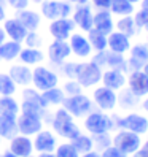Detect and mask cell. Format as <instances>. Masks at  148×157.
Segmentation results:
<instances>
[{"mask_svg": "<svg viewBox=\"0 0 148 157\" xmlns=\"http://www.w3.org/2000/svg\"><path fill=\"white\" fill-rule=\"evenodd\" d=\"M50 124H51L53 132L67 141L77 138L81 133V128L75 122V117L62 106H58V109H54V113L51 114V119H50Z\"/></svg>", "mask_w": 148, "mask_h": 157, "instance_id": "obj_1", "label": "cell"}, {"mask_svg": "<svg viewBox=\"0 0 148 157\" xmlns=\"http://www.w3.org/2000/svg\"><path fill=\"white\" fill-rule=\"evenodd\" d=\"M83 127L89 135H97V133H105V132H113L115 130V121L113 116L105 111H92L83 117Z\"/></svg>", "mask_w": 148, "mask_h": 157, "instance_id": "obj_2", "label": "cell"}, {"mask_svg": "<svg viewBox=\"0 0 148 157\" xmlns=\"http://www.w3.org/2000/svg\"><path fill=\"white\" fill-rule=\"evenodd\" d=\"M115 121V130L126 128L137 135L148 133V117L137 111H127L126 114H112Z\"/></svg>", "mask_w": 148, "mask_h": 157, "instance_id": "obj_3", "label": "cell"}, {"mask_svg": "<svg viewBox=\"0 0 148 157\" xmlns=\"http://www.w3.org/2000/svg\"><path fill=\"white\" fill-rule=\"evenodd\" d=\"M61 106L64 109H67L75 119H83L86 114H89L92 109H94L91 97L86 95L85 92L77 94V95H66Z\"/></svg>", "mask_w": 148, "mask_h": 157, "instance_id": "obj_4", "label": "cell"}, {"mask_svg": "<svg viewBox=\"0 0 148 157\" xmlns=\"http://www.w3.org/2000/svg\"><path fill=\"white\" fill-rule=\"evenodd\" d=\"M102 68L96 65L92 60L89 62H78L77 67V76L75 79L81 84L83 89H92L96 87L100 79H102Z\"/></svg>", "mask_w": 148, "mask_h": 157, "instance_id": "obj_5", "label": "cell"}, {"mask_svg": "<svg viewBox=\"0 0 148 157\" xmlns=\"http://www.w3.org/2000/svg\"><path fill=\"white\" fill-rule=\"evenodd\" d=\"M56 86H59V75L54 68L45 67L42 63L32 68V87L43 92Z\"/></svg>", "mask_w": 148, "mask_h": 157, "instance_id": "obj_6", "label": "cell"}, {"mask_svg": "<svg viewBox=\"0 0 148 157\" xmlns=\"http://www.w3.org/2000/svg\"><path fill=\"white\" fill-rule=\"evenodd\" d=\"M142 144V135H137L126 128H118L113 133V146L118 147L126 155L137 154L138 147Z\"/></svg>", "mask_w": 148, "mask_h": 157, "instance_id": "obj_7", "label": "cell"}, {"mask_svg": "<svg viewBox=\"0 0 148 157\" xmlns=\"http://www.w3.org/2000/svg\"><path fill=\"white\" fill-rule=\"evenodd\" d=\"M116 94H118L116 90L105 87L104 84L92 87V94H91L92 105L100 111L113 113L116 109Z\"/></svg>", "mask_w": 148, "mask_h": 157, "instance_id": "obj_8", "label": "cell"}, {"mask_svg": "<svg viewBox=\"0 0 148 157\" xmlns=\"http://www.w3.org/2000/svg\"><path fill=\"white\" fill-rule=\"evenodd\" d=\"M73 13V5L67 0H43L40 3V14L48 21L58 17H70Z\"/></svg>", "mask_w": 148, "mask_h": 157, "instance_id": "obj_9", "label": "cell"}, {"mask_svg": "<svg viewBox=\"0 0 148 157\" xmlns=\"http://www.w3.org/2000/svg\"><path fill=\"white\" fill-rule=\"evenodd\" d=\"M16 121H18V130H19V133L27 135V136H34L45 127V119L38 114H32V113L19 111Z\"/></svg>", "mask_w": 148, "mask_h": 157, "instance_id": "obj_10", "label": "cell"}, {"mask_svg": "<svg viewBox=\"0 0 148 157\" xmlns=\"http://www.w3.org/2000/svg\"><path fill=\"white\" fill-rule=\"evenodd\" d=\"M48 60L53 67L59 68L72 56V49L67 40H53L48 44Z\"/></svg>", "mask_w": 148, "mask_h": 157, "instance_id": "obj_11", "label": "cell"}, {"mask_svg": "<svg viewBox=\"0 0 148 157\" xmlns=\"http://www.w3.org/2000/svg\"><path fill=\"white\" fill-rule=\"evenodd\" d=\"M146 62H148V44L146 43L131 44L129 57L126 59V75L134 70H142Z\"/></svg>", "mask_w": 148, "mask_h": 157, "instance_id": "obj_12", "label": "cell"}, {"mask_svg": "<svg viewBox=\"0 0 148 157\" xmlns=\"http://www.w3.org/2000/svg\"><path fill=\"white\" fill-rule=\"evenodd\" d=\"M32 141H34V149L37 154L38 152H54V149L58 146V135L53 130H50V128L43 127L38 133L34 135Z\"/></svg>", "mask_w": 148, "mask_h": 157, "instance_id": "obj_13", "label": "cell"}, {"mask_svg": "<svg viewBox=\"0 0 148 157\" xmlns=\"http://www.w3.org/2000/svg\"><path fill=\"white\" fill-rule=\"evenodd\" d=\"M48 32L54 40H69L70 35L75 32V22L72 17H58L50 21Z\"/></svg>", "mask_w": 148, "mask_h": 157, "instance_id": "obj_14", "label": "cell"}, {"mask_svg": "<svg viewBox=\"0 0 148 157\" xmlns=\"http://www.w3.org/2000/svg\"><path fill=\"white\" fill-rule=\"evenodd\" d=\"M126 87L135 94L138 98H143L148 95V76L143 70H134L127 73Z\"/></svg>", "mask_w": 148, "mask_h": 157, "instance_id": "obj_15", "label": "cell"}, {"mask_svg": "<svg viewBox=\"0 0 148 157\" xmlns=\"http://www.w3.org/2000/svg\"><path fill=\"white\" fill-rule=\"evenodd\" d=\"M72 21L75 22V27H78L83 32H89L92 29V21H94V11L92 8L85 3V5H77V8H73L72 13Z\"/></svg>", "mask_w": 148, "mask_h": 157, "instance_id": "obj_16", "label": "cell"}, {"mask_svg": "<svg viewBox=\"0 0 148 157\" xmlns=\"http://www.w3.org/2000/svg\"><path fill=\"white\" fill-rule=\"evenodd\" d=\"M8 149L18 157H29V155H34L35 152L32 138L27 135H21V133H18L8 141Z\"/></svg>", "mask_w": 148, "mask_h": 157, "instance_id": "obj_17", "label": "cell"}, {"mask_svg": "<svg viewBox=\"0 0 148 157\" xmlns=\"http://www.w3.org/2000/svg\"><path fill=\"white\" fill-rule=\"evenodd\" d=\"M100 82L105 86L110 87L113 90H121L123 87H126V82H127V75L123 70H116V68H105L102 71V79Z\"/></svg>", "mask_w": 148, "mask_h": 157, "instance_id": "obj_18", "label": "cell"}, {"mask_svg": "<svg viewBox=\"0 0 148 157\" xmlns=\"http://www.w3.org/2000/svg\"><path fill=\"white\" fill-rule=\"evenodd\" d=\"M67 41L70 44V49H72L73 56L81 57V59H86V57H89L91 54H92V48H91L89 40H88L86 35L73 32Z\"/></svg>", "mask_w": 148, "mask_h": 157, "instance_id": "obj_19", "label": "cell"}, {"mask_svg": "<svg viewBox=\"0 0 148 157\" xmlns=\"http://www.w3.org/2000/svg\"><path fill=\"white\" fill-rule=\"evenodd\" d=\"M107 49L118 54H126L131 49V38L121 32L113 30L107 35Z\"/></svg>", "mask_w": 148, "mask_h": 157, "instance_id": "obj_20", "label": "cell"}, {"mask_svg": "<svg viewBox=\"0 0 148 157\" xmlns=\"http://www.w3.org/2000/svg\"><path fill=\"white\" fill-rule=\"evenodd\" d=\"M8 75L11 76V79L16 82V86L21 87H27L32 86V68L29 65H24V63H13V65L8 68Z\"/></svg>", "mask_w": 148, "mask_h": 157, "instance_id": "obj_21", "label": "cell"}, {"mask_svg": "<svg viewBox=\"0 0 148 157\" xmlns=\"http://www.w3.org/2000/svg\"><path fill=\"white\" fill-rule=\"evenodd\" d=\"M3 30L6 33V38L8 40H13V41H19L22 43L26 35H27V29L21 24V21L18 19V17H6L3 21Z\"/></svg>", "mask_w": 148, "mask_h": 157, "instance_id": "obj_22", "label": "cell"}, {"mask_svg": "<svg viewBox=\"0 0 148 157\" xmlns=\"http://www.w3.org/2000/svg\"><path fill=\"white\" fill-rule=\"evenodd\" d=\"M92 29L102 32L104 35H108L115 30V21L113 14L110 10H97L94 13V21H92Z\"/></svg>", "mask_w": 148, "mask_h": 157, "instance_id": "obj_23", "label": "cell"}, {"mask_svg": "<svg viewBox=\"0 0 148 157\" xmlns=\"http://www.w3.org/2000/svg\"><path fill=\"white\" fill-rule=\"evenodd\" d=\"M140 100L135 94H132L127 87H123L121 90H118L116 94V108L123 109V111H131L140 106Z\"/></svg>", "mask_w": 148, "mask_h": 157, "instance_id": "obj_24", "label": "cell"}, {"mask_svg": "<svg viewBox=\"0 0 148 157\" xmlns=\"http://www.w3.org/2000/svg\"><path fill=\"white\" fill-rule=\"evenodd\" d=\"M16 17L21 21V24L27 29V32L30 30H37L42 24V14H38L37 11L30 10L29 6L24 8V10L16 11Z\"/></svg>", "mask_w": 148, "mask_h": 157, "instance_id": "obj_25", "label": "cell"}, {"mask_svg": "<svg viewBox=\"0 0 148 157\" xmlns=\"http://www.w3.org/2000/svg\"><path fill=\"white\" fill-rule=\"evenodd\" d=\"M18 59H19V62L24 63V65L35 67V65H40L45 60V52L40 48H29V46H24L19 52V56H18Z\"/></svg>", "mask_w": 148, "mask_h": 157, "instance_id": "obj_26", "label": "cell"}, {"mask_svg": "<svg viewBox=\"0 0 148 157\" xmlns=\"http://www.w3.org/2000/svg\"><path fill=\"white\" fill-rule=\"evenodd\" d=\"M18 116H3L0 114V138L2 140L10 141L13 136H16L19 133L18 130Z\"/></svg>", "mask_w": 148, "mask_h": 157, "instance_id": "obj_27", "label": "cell"}, {"mask_svg": "<svg viewBox=\"0 0 148 157\" xmlns=\"http://www.w3.org/2000/svg\"><path fill=\"white\" fill-rule=\"evenodd\" d=\"M22 49V43L19 41H13V40H5L0 44V60L3 62H13L18 59L19 52Z\"/></svg>", "mask_w": 148, "mask_h": 157, "instance_id": "obj_28", "label": "cell"}, {"mask_svg": "<svg viewBox=\"0 0 148 157\" xmlns=\"http://www.w3.org/2000/svg\"><path fill=\"white\" fill-rule=\"evenodd\" d=\"M21 111V103L13 95H0V114L18 116Z\"/></svg>", "mask_w": 148, "mask_h": 157, "instance_id": "obj_29", "label": "cell"}, {"mask_svg": "<svg viewBox=\"0 0 148 157\" xmlns=\"http://www.w3.org/2000/svg\"><path fill=\"white\" fill-rule=\"evenodd\" d=\"M115 30L121 32L124 35H127L129 38H132L134 35H137L138 29L135 25V21H134V16H121L119 19L115 22Z\"/></svg>", "mask_w": 148, "mask_h": 157, "instance_id": "obj_30", "label": "cell"}, {"mask_svg": "<svg viewBox=\"0 0 148 157\" xmlns=\"http://www.w3.org/2000/svg\"><path fill=\"white\" fill-rule=\"evenodd\" d=\"M42 97L45 100V103L48 105V106H61L62 105V101L64 98H66V94H64V90L62 87L56 86V87H51L48 90H43L42 92Z\"/></svg>", "mask_w": 148, "mask_h": 157, "instance_id": "obj_31", "label": "cell"}, {"mask_svg": "<svg viewBox=\"0 0 148 157\" xmlns=\"http://www.w3.org/2000/svg\"><path fill=\"white\" fill-rule=\"evenodd\" d=\"M110 13L115 16H131L134 14L135 8L134 3H131L129 0H112V5H110Z\"/></svg>", "mask_w": 148, "mask_h": 157, "instance_id": "obj_32", "label": "cell"}, {"mask_svg": "<svg viewBox=\"0 0 148 157\" xmlns=\"http://www.w3.org/2000/svg\"><path fill=\"white\" fill-rule=\"evenodd\" d=\"M88 40L92 51H105L107 49V35H104L102 32H99L96 29H91L89 32H86Z\"/></svg>", "mask_w": 148, "mask_h": 157, "instance_id": "obj_33", "label": "cell"}, {"mask_svg": "<svg viewBox=\"0 0 148 157\" xmlns=\"http://www.w3.org/2000/svg\"><path fill=\"white\" fill-rule=\"evenodd\" d=\"M70 143L73 144V147L80 152V154H85L88 151L94 149V143H92V136L86 135V133H80L77 138L70 140Z\"/></svg>", "mask_w": 148, "mask_h": 157, "instance_id": "obj_34", "label": "cell"}, {"mask_svg": "<svg viewBox=\"0 0 148 157\" xmlns=\"http://www.w3.org/2000/svg\"><path fill=\"white\" fill-rule=\"evenodd\" d=\"M91 136H92V143H94V149L99 152H102L108 146L113 144V133L112 132L97 133V135H91Z\"/></svg>", "mask_w": 148, "mask_h": 157, "instance_id": "obj_35", "label": "cell"}, {"mask_svg": "<svg viewBox=\"0 0 148 157\" xmlns=\"http://www.w3.org/2000/svg\"><path fill=\"white\" fill-rule=\"evenodd\" d=\"M18 90L16 82L8 73H0V95H14Z\"/></svg>", "mask_w": 148, "mask_h": 157, "instance_id": "obj_36", "label": "cell"}, {"mask_svg": "<svg viewBox=\"0 0 148 157\" xmlns=\"http://www.w3.org/2000/svg\"><path fill=\"white\" fill-rule=\"evenodd\" d=\"M107 68L123 70L126 73V57H124V54L107 51Z\"/></svg>", "mask_w": 148, "mask_h": 157, "instance_id": "obj_37", "label": "cell"}, {"mask_svg": "<svg viewBox=\"0 0 148 157\" xmlns=\"http://www.w3.org/2000/svg\"><path fill=\"white\" fill-rule=\"evenodd\" d=\"M54 154H56V157H80V152L73 147L70 141H64L58 144L56 149H54Z\"/></svg>", "mask_w": 148, "mask_h": 157, "instance_id": "obj_38", "label": "cell"}, {"mask_svg": "<svg viewBox=\"0 0 148 157\" xmlns=\"http://www.w3.org/2000/svg\"><path fill=\"white\" fill-rule=\"evenodd\" d=\"M132 16H134L137 29L148 32V10H146V8H140L138 11H134Z\"/></svg>", "mask_w": 148, "mask_h": 157, "instance_id": "obj_39", "label": "cell"}, {"mask_svg": "<svg viewBox=\"0 0 148 157\" xmlns=\"http://www.w3.org/2000/svg\"><path fill=\"white\" fill-rule=\"evenodd\" d=\"M77 67H78V62H72V60H66L59 67V71L62 73L67 79H75L77 76Z\"/></svg>", "mask_w": 148, "mask_h": 157, "instance_id": "obj_40", "label": "cell"}, {"mask_svg": "<svg viewBox=\"0 0 148 157\" xmlns=\"http://www.w3.org/2000/svg\"><path fill=\"white\" fill-rule=\"evenodd\" d=\"M62 90H64V94H66V95H77V94H81L85 89L81 87V84L77 79H67L62 84Z\"/></svg>", "mask_w": 148, "mask_h": 157, "instance_id": "obj_41", "label": "cell"}, {"mask_svg": "<svg viewBox=\"0 0 148 157\" xmlns=\"http://www.w3.org/2000/svg\"><path fill=\"white\" fill-rule=\"evenodd\" d=\"M22 43H26V46H29V48H40L43 44V40L37 30H30V32H27Z\"/></svg>", "mask_w": 148, "mask_h": 157, "instance_id": "obj_42", "label": "cell"}, {"mask_svg": "<svg viewBox=\"0 0 148 157\" xmlns=\"http://www.w3.org/2000/svg\"><path fill=\"white\" fill-rule=\"evenodd\" d=\"M107 51L108 49H105V51H96V54L92 56V62L96 63V65H99L102 70H105L107 68Z\"/></svg>", "mask_w": 148, "mask_h": 157, "instance_id": "obj_43", "label": "cell"}, {"mask_svg": "<svg viewBox=\"0 0 148 157\" xmlns=\"http://www.w3.org/2000/svg\"><path fill=\"white\" fill-rule=\"evenodd\" d=\"M5 3L10 6V8H13L14 11H19V10H24V8H27L29 6V0H5Z\"/></svg>", "mask_w": 148, "mask_h": 157, "instance_id": "obj_44", "label": "cell"}, {"mask_svg": "<svg viewBox=\"0 0 148 157\" xmlns=\"http://www.w3.org/2000/svg\"><path fill=\"white\" fill-rule=\"evenodd\" d=\"M100 155H102V157H127L124 152H121V151H119L118 147H115L113 144L108 146L107 149H104L102 152H100Z\"/></svg>", "mask_w": 148, "mask_h": 157, "instance_id": "obj_45", "label": "cell"}, {"mask_svg": "<svg viewBox=\"0 0 148 157\" xmlns=\"http://www.w3.org/2000/svg\"><path fill=\"white\" fill-rule=\"evenodd\" d=\"M91 3L96 10H108L112 5V0H91Z\"/></svg>", "mask_w": 148, "mask_h": 157, "instance_id": "obj_46", "label": "cell"}, {"mask_svg": "<svg viewBox=\"0 0 148 157\" xmlns=\"http://www.w3.org/2000/svg\"><path fill=\"white\" fill-rule=\"evenodd\" d=\"M137 154L140 155V157H148V138H146L145 141H142V144H140V147H138Z\"/></svg>", "mask_w": 148, "mask_h": 157, "instance_id": "obj_47", "label": "cell"}, {"mask_svg": "<svg viewBox=\"0 0 148 157\" xmlns=\"http://www.w3.org/2000/svg\"><path fill=\"white\" fill-rule=\"evenodd\" d=\"M5 19H6V5L0 2V22H3Z\"/></svg>", "mask_w": 148, "mask_h": 157, "instance_id": "obj_48", "label": "cell"}, {"mask_svg": "<svg viewBox=\"0 0 148 157\" xmlns=\"http://www.w3.org/2000/svg\"><path fill=\"white\" fill-rule=\"evenodd\" d=\"M80 157H102V155H100L99 151L92 149V151H88V152H85V154H80Z\"/></svg>", "mask_w": 148, "mask_h": 157, "instance_id": "obj_49", "label": "cell"}, {"mask_svg": "<svg viewBox=\"0 0 148 157\" xmlns=\"http://www.w3.org/2000/svg\"><path fill=\"white\" fill-rule=\"evenodd\" d=\"M140 108H142L143 111L148 114V95H146V97H143V98L140 100Z\"/></svg>", "mask_w": 148, "mask_h": 157, "instance_id": "obj_50", "label": "cell"}, {"mask_svg": "<svg viewBox=\"0 0 148 157\" xmlns=\"http://www.w3.org/2000/svg\"><path fill=\"white\" fill-rule=\"evenodd\" d=\"M72 5H85V3H89V0H67Z\"/></svg>", "mask_w": 148, "mask_h": 157, "instance_id": "obj_51", "label": "cell"}, {"mask_svg": "<svg viewBox=\"0 0 148 157\" xmlns=\"http://www.w3.org/2000/svg\"><path fill=\"white\" fill-rule=\"evenodd\" d=\"M0 157H18V155H14L10 149H6V151H2V152H0Z\"/></svg>", "mask_w": 148, "mask_h": 157, "instance_id": "obj_52", "label": "cell"}, {"mask_svg": "<svg viewBox=\"0 0 148 157\" xmlns=\"http://www.w3.org/2000/svg\"><path fill=\"white\" fill-rule=\"evenodd\" d=\"M5 40H6V33L3 30V27H0V44H2Z\"/></svg>", "mask_w": 148, "mask_h": 157, "instance_id": "obj_53", "label": "cell"}, {"mask_svg": "<svg viewBox=\"0 0 148 157\" xmlns=\"http://www.w3.org/2000/svg\"><path fill=\"white\" fill-rule=\"evenodd\" d=\"M37 157H56V154L54 152H38Z\"/></svg>", "mask_w": 148, "mask_h": 157, "instance_id": "obj_54", "label": "cell"}, {"mask_svg": "<svg viewBox=\"0 0 148 157\" xmlns=\"http://www.w3.org/2000/svg\"><path fill=\"white\" fill-rule=\"evenodd\" d=\"M140 6H142V8H146V10H148V0H142V2H140Z\"/></svg>", "mask_w": 148, "mask_h": 157, "instance_id": "obj_55", "label": "cell"}, {"mask_svg": "<svg viewBox=\"0 0 148 157\" xmlns=\"http://www.w3.org/2000/svg\"><path fill=\"white\" fill-rule=\"evenodd\" d=\"M142 70H143V71L146 73V76H148V62H146L145 65H143V68H142Z\"/></svg>", "mask_w": 148, "mask_h": 157, "instance_id": "obj_56", "label": "cell"}, {"mask_svg": "<svg viewBox=\"0 0 148 157\" xmlns=\"http://www.w3.org/2000/svg\"><path fill=\"white\" fill-rule=\"evenodd\" d=\"M29 2H32V3H37V5H38V3H42V2H43V0H29Z\"/></svg>", "mask_w": 148, "mask_h": 157, "instance_id": "obj_57", "label": "cell"}, {"mask_svg": "<svg viewBox=\"0 0 148 157\" xmlns=\"http://www.w3.org/2000/svg\"><path fill=\"white\" fill-rule=\"evenodd\" d=\"M129 2H131V3H134V5H135V3H140L142 0H129Z\"/></svg>", "mask_w": 148, "mask_h": 157, "instance_id": "obj_58", "label": "cell"}, {"mask_svg": "<svg viewBox=\"0 0 148 157\" xmlns=\"http://www.w3.org/2000/svg\"><path fill=\"white\" fill-rule=\"evenodd\" d=\"M127 157H140L138 154H132V155H127Z\"/></svg>", "mask_w": 148, "mask_h": 157, "instance_id": "obj_59", "label": "cell"}, {"mask_svg": "<svg viewBox=\"0 0 148 157\" xmlns=\"http://www.w3.org/2000/svg\"><path fill=\"white\" fill-rule=\"evenodd\" d=\"M146 44H148V40H146Z\"/></svg>", "mask_w": 148, "mask_h": 157, "instance_id": "obj_60", "label": "cell"}, {"mask_svg": "<svg viewBox=\"0 0 148 157\" xmlns=\"http://www.w3.org/2000/svg\"><path fill=\"white\" fill-rule=\"evenodd\" d=\"M29 157H34V155H29Z\"/></svg>", "mask_w": 148, "mask_h": 157, "instance_id": "obj_61", "label": "cell"}, {"mask_svg": "<svg viewBox=\"0 0 148 157\" xmlns=\"http://www.w3.org/2000/svg\"><path fill=\"white\" fill-rule=\"evenodd\" d=\"M0 141H2V138H0Z\"/></svg>", "mask_w": 148, "mask_h": 157, "instance_id": "obj_62", "label": "cell"}]
</instances>
